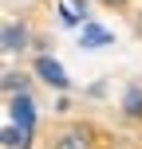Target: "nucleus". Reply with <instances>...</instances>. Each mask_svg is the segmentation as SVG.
I'll return each instance as SVG.
<instances>
[{
	"mask_svg": "<svg viewBox=\"0 0 142 149\" xmlns=\"http://www.w3.org/2000/svg\"><path fill=\"white\" fill-rule=\"evenodd\" d=\"M12 122L24 130V137L36 134V106H32V98L24 94V90H20V94H12Z\"/></svg>",
	"mask_w": 142,
	"mask_h": 149,
	"instance_id": "obj_1",
	"label": "nucleus"
},
{
	"mask_svg": "<svg viewBox=\"0 0 142 149\" xmlns=\"http://www.w3.org/2000/svg\"><path fill=\"white\" fill-rule=\"evenodd\" d=\"M103 4H122V0H103Z\"/></svg>",
	"mask_w": 142,
	"mask_h": 149,
	"instance_id": "obj_8",
	"label": "nucleus"
},
{
	"mask_svg": "<svg viewBox=\"0 0 142 149\" xmlns=\"http://www.w3.org/2000/svg\"><path fill=\"white\" fill-rule=\"evenodd\" d=\"M79 43H83V47H107V43H114V36H111L107 28H99V24H83Z\"/></svg>",
	"mask_w": 142,
	"mask_h": 149,
	"instance_id": "obj_3",
	"label": "nucleus"
},
{
	"mask_svg": "<svg viewBox=\"0 0 142 149\" xmlns=\"http://www.w3.org/2000/svg\"><path fill=\"white\" fill-rule=\"evenodd\" d=\"M36 74L47 82V86H55V90H67V74H63V67L55 59H47V55H40L36 59Z\"/></svg>",
	"mask_w": 142,
	"mask_h": 149,
	"instance_id": "obj_2",
	"label": "nucleus"
},
{
	"mask_svg": "<svg viewBox=\"0 0 142 149\" xmlns=\"http://www.w3.org/2000/svg\"><path fill=\"white\" fill-rule=\"evenodd\" d=\"M55 149H91L87 130H67V134L59 137V145H55Z\"/></svg>",
	"mask_w": 142,
	"mask_h": 149,
	"instance_id": "obj_4",
	"label": "nucleus"
},
{
	"mask_svg": "<svg viewBox=\"0 0 142 149\" xmlns=\"http://www.w3.org/2000/svg\"><path fill=\"white\" fill-rule=\"evenodd\" d=\"M24 39H28V36H24V28L8 24V28H4V51H20V47H24Z\"/></svg>",
	"mask_w": 142,
	"mask_h": 149,
	"instance_id": "obj_5",
	"label": "nucleus"
},
{
	"mask_svg": "<svg viewBox=\"0 0 142 149\" xmlns=\"http://www.w3.org/2000/svg\"><path fill=\"white\" fill-rule=\"evenodd\" d=\"M16 86H20V90H24V79H16V74H12V71H8V74H4V90H12V94H16Z\"/></svg>",
	"mask_w": 142,
	"mask_h": 149,
	"instance_id": "obj_7",
	"label": "nucleus"
},
{
	"mask_svg": "<svg viewBox=\"0 0 142 149\" xmlns=\"http://www.w3.org/2000/svg\"><path fill=\"white\" fill-rule=\"evenodd\" d=\"M126 114H142V90H130L126 94Z\"/></svg>",
	"mask_w": 142,
	"mask_h": 149,
	"instance_id": "obj_6",
	"label": "nucleus"
}]
</instances>
